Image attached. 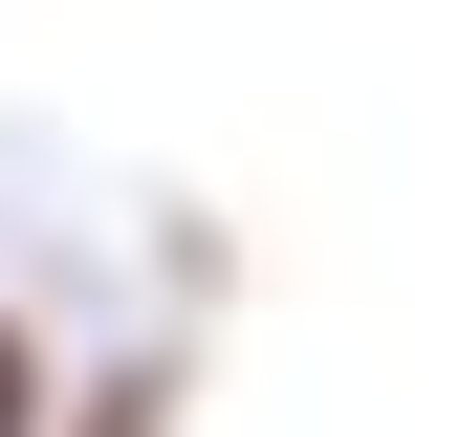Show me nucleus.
<instances>
[{"mask_svg":"<svg viewBox=\"0 0 458 437\" xmlns=\"http://www.w3.org/2000/svg\"><path fill=\"white\" fill-rule=\"evenodd\" d=\"M44 437H175V372H109V394H66Z\"/></svg>","mask_w":458,"mask_h":437,"instance_id":"obj_1","label":"nucleus"},{"mask_svg":"<svg viewBox=\"0 0 458 437\" xmlns=\"http://www.w3.org/2000/svg\"><path fill=\"white\" fill-rule=\"evenodd\" d=\"M44 416H66V372H44V328L0 306V437H44Z\"/></svg>","mask_w":458,"mask_h":437,"instance_id":"obj_2","label":"nucleus"}]
</instances>
